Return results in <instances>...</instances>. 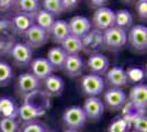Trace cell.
<instances>
[{
    "mask_svg": "<svg viewBox=\"0 0 147 132\" xmlns=\"http://www.w3.org/2000/svg\"><path fill=\"white\" fill-rule=\"evenodd\" d=\"M63 132H78V131H75V130H65V131H63Z\"/></svg>",
    "mask_w": 147,
    "mask_h": 132,
    "instance_id": "cell-38",
    "label": "cell"
},
{
    "mask_svg": "<svg viewBox=\"0 0 147 132\" xmlns=\"http://www.w3.org/2000/svg\"><path fill=\"white\" fill-rule=\"evenodd\" d=\"M45 112L46 110L43 108L37 107L29 101H24L22 106L19 107L18 117H20V119L24 123H29V122H34L37 118L44 116Z\"/></svg>",
    "mask_w": 147,
    "mask_h": 132,
    "instance_id": "cell-15",
    "label": "cell"
},
{
    "mask_svg": "<svg viewBox=\"0 0 147 132\" xmlns=\"http://www.w3.org/2000/svg\"><path fill=\"white\" fill-rule=\"evenodd\" d=\"M129 104L137 110L145 111L147 106V86L145 84H137L129 90Z\"/></svg>",
    "mask_w": 147,
    "mask_h": 132,
    "instance_id": "cell-14",
    "label": "cell"
},
{
    "mask_svg": "<svg viewBox=\"0 0 147 132\" xmlns=\"http://www.w3.org/2000/svg\"><path fill=\"white\" fill-rule=\"evenodd\" d=\"M44 94L47 97H58L63 94L65 84L63 78L57 75H51L43 82Z\"/></svg>",
    "mask_w": 147,
    "mask_h": 132,
    "instance_id": "cell-20",
    "label": "cell"
},
{
    "mask_svg": "<svg viewBox=\"0 0 147 132\" xmlns=\"http://www.w3.org/2000/svg\"><path fill=\"white\" fill-rule=\"evenodd\" d=\"M9 54L12 57L14 64L20 67L28 66L32 62L33 52L24 42H18V43L13 44L10 47Z\"/></svg>",
    "mask_w": 147,
    "mask_h": 132,
    "instance_id": "cell-9",
    "label": "cell"
},
{
    "mask_svg": "<svg viewBox=\"0 0 147 132\" xmlns=\"http://www.w3.org/2000/svg\"><path fill=\"white\" fill-rule=\"evenodd\" d=\"M40 86L41 82L31 73H23L18 77V81L16 84V91L21 98L25 99L30 95L37 91Z\"/></svg>",
    "mask_w": 147,
    "mask_h": 132,
    "instance_id": "cell-3",
    "label": "cell"
},
{
    "mask_svg": "<svg viewBox=\"0 0 147 132\" xmlns=\"http://www.w3.org/2000/svg\"><path fill=\"white\" fill-rule=\"evenodd\" d=\"M131 132H136V131H131Z\"/></svg>",
    "mask_w": 147,
    "mask_h": 132,
    "instance_id": "cell-40",
    "label": "cell"
},
{
    "mask_svg": "<svg viewBox=\"0 0 147 132\" xmlns=\"http://www.w3.org/2000/svg\"><path fill=\"white\" fill-rule=\"evenodd\" d=\"M0 132H19V125L16 120L1 118L0 119Z\"/></svg>",
    "mask_w": 147,
    "mask_h": 132,
    "instance_id": "cell-32",
    "label": "cell"
},
{
    "mask_svg": "<svg viewBox=\"0 0 147 132\" xmlns=\"http://www.w3.org/2000/svg\"><path fill=\"white\" fill-rule=\"evenodd\" d=\"M14 2L13 1H9V0H1L0 1V11H8L10 8H13Z\"/></svg>",
    "mask_w": 147,
    "mask_h": 132,
    "instance_id": "cell-36",
    "label": "cell"
},
{
    "mask_svg": "<svg viewBox=\"0 0 147 132\" xmlns=\"http://www.w3.org/2000/svg\"><path fill=\"white\" fill-rule=\"evenodd\" d=\"M80 86L84 94L89 97H97L104 90V81L101 76L88 74L81 77Z\"/></svg>",
    "mask_w": 147,
    "mask_h": 132,
    "instance_id": "cell-7",
    "label": "cell"
},
{
    "mask_svg": "<svg viewBox=\"0 0 147 132\" xmlns=\"http://www.w3.org/2000/svg\"><path fill=\"white\" fill-rule=\"evenodd\" d=\"M81 108L87 119L91 121H98L104 112V104L98 97H88L84 102V107Z\"/></svg>",
    "mask_w": 147,
    "mask_h": 132,
    "instance_id": "cell-12",
    "label": "cell"
},
{
    "mask_svg": "<svg viewBox=\"0 0 147 132\" xmlns=\"http://www.w3.org/2000/svg\"><path fill=\"white\" fill-rule=\"evenodd\" d=\"M13 8L16 13H23L34 18L36 12L41 9V3L37 0H19L14 2Z\"/></svg>",
    "mask_w": 147,
    "mask_h": 132,
    "instance_id": "cell-24",
    "label": "cell"
},
{
    "mask_svg": "<svg viewBox=\"0 0 147 132\" xmlns=\"http://www.w3.org/2000/svg\"><path fill=\"white\" fill-rule=\"evenodd\" d=\"M47 130L46 127L44 126L43 123L41 122H29V123H24L22 127L21 132H45Z\"/></svg>",
    "mask_w": 147,
    "mask_h": 132,
    "instance_id": "cell-33",
    "label": "cell"
},
{
    "mask_svg": "<svg viewBox=\"0 0 147 132\" xmlns=\"http://www.w3.org/2000/svg\"><path fill=\"white\" fill-rule=\"evenodd\" d=\"M49 39L54 42L61 45V43L70 35L68 21L65 20H55L54 24L52 25L51 30L49 31Z\"/></svg>",
    "mask_w": 147,
    "mask_h": 132,
    "instance_id": "cell-19",
    "label": "cell"
},
{
    "mask_svg": "<svg viewBox=\"0 0 147 132\" xmlns=\"http://www.w3.org/2000/svg\"><path fill=\"white\" fill-rule=\"evenodd\" d=\"M19 107L16 100L9 96L0 97V117L16 120L18 118Z\"/></svg>",
    "mask_w": 147,
    "mask_h": 132,
    "instance_id": "cell-21",
    "label": "cell"
},
{
    "mask_svg": "<svg viewBox=\"0 0 147 132\" xmlns=\"http://www.w3.org/2000/svg\"><path fill=\"white\" fill-rule=\"evenodd\" d=\"M54 22H55V17H53L51 13L45 11L44 9H40L34 17V24L45 30L47 33L51 30L52 25L54 24Z\"/></svg>",
    "mask_w": 147,
    "mask_h": 132,
    "instance_id": "cell-26",
    "label": "cell"
},
{
    "mask_svg": "<svg viewBox=\"0 0 147 132\" xmlns=\"http://www.w3.org/2000/svg\"><path fill=\"white\" fill-rule=\"evenodd\" d=\"M10 23H11L13 31L23 35L30 28L34 25V18L28 14H23V13H16L11 19Z\"/></svg>",
    "mask_w": 147,
    "mask_h": 132,
    "instance_id": "cell-22",
    "label": "cell"
},
{
    "mask_svg": "<svg viewBox=\"0 0 147 132\" xmlns=\"http://www.w3.org/2000/svg\"><path fill=\"white\" fill-rule=\"evenodd\" d=\"M70 35L82 39L88 32L91 30L90 20L84 16H75L68 21Z\"/></svg>",
    "mask_w": 147,
    "mask_h": 132,
    "instance_id": "cell-13",
    "label": "cell"
},
{
    "mask_svg": "<svg viewBox=\"0 0 147 132\" xmlns=\"http://www.w3.org/2000/svg\"><path fill=\"white\" fill-rule=\"evenodd\" d=\"M30 68L31 74L35 78H37L40 82H44L47 77L53 75V72H54L52 66L47 62V60L43 58V57L32 60V62L30 64Z\"/></svg>",
    "mask_w": 147,
    "mask_h": 132,
    "instance_id": "cell-16",
    "label": "cell"
},
{
    "mask_svg": "<svg viewBox=\"0 0 147 132\" xmlns=\"http://www.w3.org/2000/svg\"><path fill=\"white\" fill-rule=\"evenodd\" d=\"M91 5L90 6L92 7V8H97V9H99V8H102V7H105V5L108 3L107 1H96V0H93V1H91L90 2Z\"/></svg>",
    "mask_w": 147,
    "mask_h": 132,
    "instance_id": "cell-37",
    "label": "cell"
},
{
    "mask_svg": "<svg viewBox=\"0 0 147 132\" xmlns=\"http://www.w3.org/2000/svg\"><path fill=\"white\" fill-rule=\"evenodd\" d=\"M108 132H129V127L123 117H117L109 125Z\"/></svg>",
    "mask_w": 147,
    "mask_h": 132,
    "instance_id": "cell-30",
    "label": "cell"
},
{
    "mask_svg": "<svg viewBox=\"0 0 147 132\" xmlns=\"http://www.w3.org/2000/svg\"><path fill=\"white\" fill-rule=\"evenodd\" d=\"M61 50L66 53V55H78L81 50H82V45H81V39L69 35L61 43Z\"/></svg>",
    "mask_w": 147,
    "mask_h": 132,
    "instance_id": "cell-25",
    "label": "cell"
},
{
    "mask_svg": "<svg viewBox=\"0 0 147 132\" xmlns=\"http://www.w3.org/2000/svg\"><path fill=\"white\" fill-rule=\"evenodd\" d=\"M13 78L12 67L7 63L0 61V87L8 86Z\"/></svg>",
    "mask_w": 147,
    "mask_h": 132,
    "instance_id": "cell-28",
    "label": "cell"
},
{
    "mask_svg": "<svg viewBox=\"0 0 147 132\" xmlns=\"http://www.w3.org/2000/svg\"><path fill=\"white\" fill-rule=\"evenodd\" d=\"M127 34L126 31L113 26L103 32V49L110 52L119 51L126 44Z\"/></svg>",
    "mask_w": 147,
    "mask_h": 132,
    "instance_id": "cell-1",
    "label": "cell"
},
{
    "mask_svg": "<svg viewBox=\"0 0 147 132\" xmlns=\"http://www.w3.org/2000/svg\"><path fill=\"white\" fill-rule=\"evenodd\" d=\"M92 23L94 29L104 32L115 25V13L109 7H102L94 10Z\"/></svg>",
    "mask_w": 147,
    "mask_h": 132,
    "instance_id": "cell-4",
    "label": "cell"
},
{
    "mask_svg": "<svg viewBox=\"0 0 147 132\" xmlns=\"http://www.w3.org/2000/svg\"><path fill=\"white\" fill-rule=\"evenodd\" d=\"M115 13V25L124 31L133 26V16L127 9H121Z\"/></svg>",
    "mask_w": 147,
    "mask_h": 132,
    "instance_id": "cell-27",
    "label": "cell"
},
{
    "mask_svg": "<svg viewBox=\"0 0 147 132\" xmlns=\"http://www.w3.org/2000/svg\"><path fill=\"white\" fill-rule=\"evenodd\" d=\"M125 72L127 76V82L137 84V83L143 82L145 78V72L140 67H129Z\"/></svg>",
    "mask_w": 147,
    "mask_h": 132,
    "instance_id": "cell-31",
    "label": "cell"
},
{
    "mask_svg": "<svg viewBox=\"0 0 147 132\" xmlns=\"http://www.w3.org/2000/svg\"><path fill=\"white\" fill-rule=\"evenodd\" d=\"M126 42H129L133 50L145 52L147 49V28L143 24L133 25L129 29Z\"/></svg>",
    "mask_w": 147,
    "mask_h": 132,
    "instance_id": "cell-5",
    "label": "cell"
},
{
    "mask_svg": "<svg viewBox=\"0 0 147 132\" xmlns=\"http://www.w3.org/2000/svg\"><path fill=\"white\" fill-rule=\"evenodd\" d=\"M135 10L138 14V17L143 20H146L147 18V1L146 0H140L136 2Z\"/></svg>",
    "mask_w": 147,
    "mask_h": 132,
    "instance_id": "cell-34",
    "label": "cell"
},
{
    "mask_svg": "<svg viewBox=\"0 0 147 132\" xmlns=\"http://www.w3.org/2000/svg\"><path fill=\"white\" fill-rule=\"evenodd\" d=\"M104 104L111 111H119L126 104V95L121 88H109L104 93Z\"/></svg>",
    "mask_w": 147,
    "mask_h": 132,
    "instance_id": "cell-10",
    "label": "cell"
},
{
    "mask_svg": "<svg viewBox=\"0 0 147 132\" xmlns=\"http://www.w3.org/2000/svg\"><path fill=\"white\" fill-rule=\"evenodd\" d=\"M81 45L84 53L92 55L99 53V51L103 49V32L97 29H91L84 38L81 39Z\"/></svg>",
    "mask_w": 147,
    "mask_h": 132,
    "instance_id": "cell-6",
    "label": "cell"
},
{
    "mask_svg": "<svg viewBox=\"0 0 147 132\" xmlns=\"http://www.w3.org/2000/svg\"><path fill=\"white\" fill-rule=\"evenodd\" d=\"M23 38H24V43L31 50H33V49H40L44 46L49 42V35L45 30L34 24L23 34Z\"/></svg>",
    "mask_w": 147,
    "mask_h": 132,
    "instance_id": "cell-8",
    "label": "cell"
},
{
    "mask_svg": "<svg viewBox=\"0 0 147 132\" xmlns=\"http://www.w3.org/2000/svg\"><path fill=\"white\" fill-rule=\"evenodd\" d=\"M61 5H63V9H64V12L66 11H71L74 10L76 7L78 6V1H75V0H61Z\"/></svg>",
    "mask_w": 147,
    "mask_h": 132,
    "instance_id": "cell-35",
    "label": "cell"
},
{
    "mask_svg": "<svg viewBox=\"0 0 147 132\" xmlns=\"http://www.w3.org/2000/svg\"><path fill=\"white\" fill-rule=\"evenodd\" d=\"M87 66H88L90 74L98 76L105 75V73L110 67V61L104 54L96 53L88 57Z\"/></svg>",
    "mask_w": 147,
    "mask_h": 132,
    "instance_id": "cell-11",
    "label": "cell"
},
{
    "mask_svg": "<svg viewBox=\"0 0 147 132\" xmlns=\"http://www.w3.org/2000/svg\"><path fill=\"white\" fill-rule=\"evenodd\" d=\"M42 6H43L42 9L51 13L53 17L61 16V13L64 12L61 0H44L42 2Z\"/></svg>",
    "mask_w": 147,
    "mask_h": 132,
    "instance_id": "cell-29",
    "label": "cell"
},
{
    "mask_svg": "<svg viewBox=\"0 0 147 132\" xmlns=\"http://www.w3.org/2000/svg\"><path fill=\"white\" fill-rule=\"evenodd\" d=\"M63 70L70 78H75L81 75L84 72V60L80 56V54L68 55L64 64Z\"/></svg>",
    "mask_w": 147,
    "mask_h": 132,
    "instance_id": "cell-18",
    "label": "cell"
},
{
    "mask_svg": "<svg viewBox=\"0 0 147 132\" xmlns=\"http://www.w3.org/2000/svg\"><path fill=\"white\" fill-rule=\"evenodd\" d=\"M105 81L109 84V86H111V88H121V89L122 87L126 86V84L129 83L125 69L119 66L108 69V72L105 73Z\"/></svg>",
    "mask_w": 147,
    "mask_h": 132,
    "instance_id": "cell-17",
    "label": "cell"
},
{
    "mask_svg": "<svg viewBox=\"0 0 147 132\" xmlns=\"http://www.w3.org/2000/svg\"><path fill=\"white\" fill-rule=\"evenodd\" d=\"M45 132H55V131H52V130H46Z\"/></svg>",
    "mask_w": 147,
    "mask_h": 132,
    "instance_id": "cell-39",
    "label": "cell"
},
{
    "mask_svg": "<svg viewBox=\"0 0 147 132\" xmlns=\"http://www.w3.org/2000/svg\"><path fill=\"white\" fill-rule=\"evenodd\" d=\"M86 114L79 106L68 107L63 114V123L68 130H79L86 123Z\"/></svg>",
    "mask_w": 147,
    "mask_h": 132,
    "instance_id": "cell-2",
    "label": "cell"
},
{
    "mask_svg": "<svg viewBox=\"0 0 147 132\" xmlns=\"http://www.w3.org/2000/svg\"><path fill=\"white\" fill-rule=\"evenodd\" d=\"M0 119H1V117H0Z\"/></svg>",
    "mask_w": 147,
    "mask_h": 132,
    "instance_id": "cell-41",
    "label": "cell"
},
{
    "mask_svg": "<svg viewBox=\"0 0 147 132\" xmlns=\"http://www.w3.org/2000/svg\"><path fill=\"white\" fill-rule=\"evenodd\" d=\"M67 58V55L64 51L61 50V46H54L51 47L47 52V62L52 66L53 70H63L64 64Z\"/></svg>",
    "mask_w": 147,
    "mask_h": 132,
    "instance_id": "cell-23",
    "label": "cell"
}]
</instances>
